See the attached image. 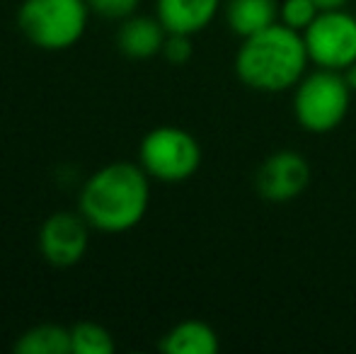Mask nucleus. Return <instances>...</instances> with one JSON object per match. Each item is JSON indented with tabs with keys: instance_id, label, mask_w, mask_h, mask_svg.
<instances>
[{
	"instance_id": "f257e3e1",
	"label": "nucleus",
	"mask_w": 356,
	"mask_h": 354,
	"mask_svg": "<svg viewBox=\"0 0 356 354\" xmlns=\"http://www.w3.org/2000/svg\"><path fill=\"white\" fill-rule=\"evenodd\" d=\"M150 204V177L141 163L117 161L99 168L80 189L78 211L95 231L124 233L143 221Z\"/></svg>"
},
{
	"instance_id": "f03ea898",
	"label": "nucleus",
	"mask_w": 356,
	"mask_h": 354,
	"mask_svg": "<svg viewBox=\"0 0 356 354\" xmlns=\"http://www.w3.org/2000/svg\"><path fill=\"white\" fill-rule=\"evenodd\" d=\"M308 61L303 34L277 22L243 39L235 54V73L257 92H284L298 86Z\"/></svg>"
},
{
	"instance_id": "7ed1b4c3",
	"label": "nucleus",
	"mask_w": 356,
	"mask_h": 354,
	"mask_svg": "<svg viewBox=\"0 0 356 354\" xmlns=\"http://www.w3.org/2000/svg\"><path fill=\"white\" fill-rule=\"evenodd\" d=\"M88 0H24L17 10L19 32L44 51H63L88 29Z\"/></svg>"
},
{
	"instance_id": "20e7f679",
	"label": "nucleus",
	"mask_w": 356,
	"mask_h": 354,
	"mask_svg": "<svg viewBox=\"0 0 356 354\" xmlns=\"http://www.w3.org/2000/svg\"><path fill=\"white\" fill-rule=\"evenodd\" d=\"M354 90L347 86L342 71L318 68L303 76L296 86L293 114L296 122L310 134H327L337 129L349 114Z\"/></svg>"
},
{
	"instance_id": "39448f33",
	"label": "nucleus",
	"mask_w": 356,
	"mask_h": 354,
	"mask_svg": "<svg viewBox=\"0 0 356 354\" xmlns=\"http://www.w3.org/2000/svg\"><path fill=\"white\" fill-rule=\"evenodd\" d=\"M138 163L148 177L158 182H184L202 166L199 141L179 127H155L143 136L138 146Z\"/></svg>"
},
{
	"instance_id": "423d86ee",
	"label": "nucleus",
	"mask_w": 356,
	"mask_h": 354,
	"mask_svg": "<svg viewBox=\"0 0 356 354\" xmlns=\"http://www.w3.org/2000/svg\"><path fill=\"white\" fill-rule=\"evenodd\" d=\"M310 61L327 71H344L356 61V17L344 8L320 10L303 32Z\"/></svg>"
},
{
	"instance_id": "0eeeda50",
	"label": "nucleus",
	"mask_w": 356,
	"mask_h": 354,
	"mask_svg": "<svg viewBox=\"0 0 356 354\" xmlns=\"http://www.w3.org/2000/svg\"><path fill=\"white\" fill-rule=\"evenodd\" d=\"M90 223L83 214L56 211L42 223L39 250L54 267H73L85 257L90 248Z\"/></svg>"
},
{
	"instance_id": "6e6552de",
	"label": "nucleus",
	"mask_w": 356,
	"mask_h": 354,
	"mask_svg": "<svg viewBox=\"0 0 356 354\" xmlns=\"http://www.w3.org/2000/svg\"><path fill=\"white\" fill-rule=\"evenodd\" d=\"M310 184V163L296 151H277L267 156L254 175V189L264 202L286 204L300 197Z\"/></svg>"
},
{
	"instance_id": "1a4fd4ad",
	"label": "nucleus",
	"mask_w": 356,
	"mask_h": 354,
	"mask_svg": "<svg viewBox=\"0 0 356 354\" xmlns=\"http://www.w3.org/2000/svg\"><path fill=\"white\" fill-rule=\"evenodd\" d=\"M220 0H155V17L170 34H197L213 22Z\"/></svg>"
},
{
	"instance_id": "9d476101",
	"label": "nucleus",
	"mask_w": 356,
	"mask_h": 354,
	"mask_svg": "<svg viewBox=\"0 0 356 354\" xmlns=\"http://www.w3.org/2000/svg\"><path fill=\"white\" fill-rule=\"evenodd\" d=\"M168 39V29L163 27L158 17H143L131 15L122 19V27L117 32V47L127 58H153L163 51V44Z\"/></svg>"
},
{
	"instance_id": "9b49d317",
	"label": "nucleus",
	"mask_w": 356,
	"mask_h": 354,
	"mask_svg": "<svg viewBox=\"0 0 356 354\" xmlns=\"http://www.w3.org/2000/svg\"><path fill=\"white\" fill-rule=\"evenodd\" d=\"M279 0H228L225 22L238 37H252L279 22Z\"/></svg>"
},
{
	"instance_id": "f8f14e48",
	"label": "nucleus",
	"mask_w": 356,
	"mask_h": 354,
	"mask_svg": "<svg viewBox=\"0 0 356 354\" xmlns=\"http://www.w3.org/2000/svg\"><path fill=\"white\" fill-rule=\"evenodd\" d=\"M218 347V335L204 321L177 323L160 340V350L165 354H216Z\"/></svg>"
},
{
	"instance_id": "ddd939ff",
	"label": "nucleus",
	"mask_w": 356,
	"mask_h": 354,
	"mask_svg": "<svg viewBox=\"0 0 356 354\" xmlns=\"http://www.w3.org/2000/svg\"><path fill=\"white\" fill-rule=\"evenodd\" d=\"M13 350L17 354H71V328L39 323L17 337Z\"/></svg>"
},
{
	"instance_id": "4468645a",
	"label": "nucleus",
	"mask_w": 356,
	"mask_h": 354,
	"mask_svg": "<svg viewBox=\"0 0 356 354\" xmlns=\"http://www.w3.org/2000/svg\"><path fill=\"white\" fill-rule=\"evenodd\" d=\"M117 350L112 332L92 321H80L71 328V354H112Z\"/></svg>"
},
{
	"instance_id": "2eb2a0df",
	"label": "nucleus",
	"mask_w": 356,
	"mask_h": 354,
	"mask_svg": "<svg viewBox=\"0 0 356 354\" xmlns=\"http://www.w3.org/2000/svg\"><path fill=\"white\" fill-rule=\"evenodd\" d=\"M318 15L320 8L315 0H282V5H279V22L300 34L313 24Z\"/></svg>"
},
{
	"instance_id": "dca6fc26",
	"label": "nucleus",
	"mask_w": 356,
	"mask_h": 354,
	"mask_svg": "<svg viewBox=\"0 0 356 354\" xmlns=\"http://www.w3.org/2000/svg\"><path fill=\"white\" fill-rule=\"evenodd\" d=\"M141 0H88L90 13L104 19H127L136 13Z\"/></svg>"
},
{
	"instance_id": "f3484780",
	"label": "nucleus",
	"mask_w": 356,
	"mask_h": 354,
	"mask_svg": "<svg viewBox=\"0 0 356 354\" xmlns=\"http://www.w3.org/2000/svg\"><path fill=\"white\" fill-rule=\"evenodd\" d=\"M160 54H163L165 61L172 63V66H184L194 54L192 37H189V34H170L168 32V39H165L163 51Z\"/></svg>"
},
{
	"instance_id": "a211bd4d",
	"label": "nucleus",
	"mask_w": 356,
	"mask_h": 354,
	"mask_svg": "<svg viewBox=\"0 0 356 354\" xmlns=\"http://www.w3.org/2000/svg\"><path fill=\"white\" fill-rule=\"evenodd\" d=\"M342 76H344V81H347V86L352 88L354 92H356V61L352 63V66H347V68H344V71H342Z\"/></svg>"
},
{
	"instance_id": "6ab92c4d",
	"label": "nucleus",
	"mask_w": 356,
	"mask_h": 354,
	"mask_svg": "<svg viewBox=\"0 0 356 354\" xmlns=\"http://www.w3.org/2000/svg\"><path fill=\"white\" fill-rule=\"evenodd\" d=\"M320 10H337V8H344L349 0H315Z\"/></svg>"
}]
</instances>
